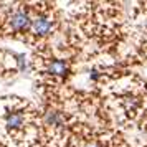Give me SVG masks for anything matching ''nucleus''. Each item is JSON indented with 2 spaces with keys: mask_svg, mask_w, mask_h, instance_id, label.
Segmentation results:
<instances>
[{
  "mask_svg": "<svg viewBox=\"0 0 147 147\" xmlns=\"http://www.w3.org/2000/svg\"><path fill=\"white\" fill-rule=\"evenodd\" d=\"M32 27H33V32L38 35V36H45V35H48L50 32H51L53 23H51L50 18L40 15V17H36V18L32 22Z\"/></svg>",
  "mask_w": 147,
  "mask_h": 147,
  "instance_id": "nucleus-2",
  "label": "nucleus"
},
{
  "mask_svg": "<svg viewBox=\"0 0 147 147\" xmlns=\"http://www.w3.org/2000/svg\"><path fill=\"white\" fill-rule=\"evenodd\" d=\"M5 126L10 131H18L25 126V116L20 111H10L5 117Z\"/></svg>",
  "mask_w": 147,
  "mask_h": 147,
  "instance_id": "nucleus-3",
  "label": "nucleus"
},
{
  "mask_svg": "<svg viewBox=\"0 0 147 147\" xmlns=\"http://www.w3.org/2000/svg\"><path fill=\"white\" fill-rule=\"evenodd\" d=\"M45 122L51 127H63L65 126V116L60 111H48L45 116Z\"/></svg>",
  "mask_w": 147,
  "mask_h": 147,
  "instance_id": "nucleus-4",
  "label": "nucleus"
},
{
  "mask_svg": "<svg viewBox=\"0 0 147 147\" xmlns=\"http://www.w3.org/2000/svg\"><path fill=\"white\" fill-rule=\"evenodd\" d=\"M8 25L10 28L17 32V33H22V32H28L30 27H32V18L27 12L23 10H17L8 17Z\"/></svg>",
  "mask_w": 147,
  "mask_h": 147,
  "instance_id": "nucleus-1",
  "label": "nucleus"
},
{
  "mask_svg": "<svg viewBox=\"0 0 147 147\" xmlns=\"http://www.w3.org/2000/svg\"><path fill=\"white\" fill-rule=\"evenodd\" d=\"M91 147H96V146H91Z\"/></svg>",
  "mask_w": 147,
  "mask_h": 147,
  "instance_id": "nucleus-6",
  "label": "nucleus"
},
{
  "mask_svg": "<svg viewBox=\"0 0 147 147\" xmlns=\"http://www.w3.org/2000/svg\"><path fill=\"white\" fill-rule=\"evenodd\" d=\"M48 73L55 76H66L68 74V65L63 60H55L48 66Z\"/></svg>",
  "mask_w": 147,
  "mask_h": 147,
  "instance_id": "nucleus-5",
  "label": "nucleus"
}]
</instances>
